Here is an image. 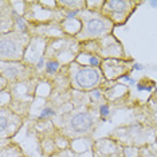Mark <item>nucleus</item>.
Wrapping results in <instances>:
<instances>
[{"mask_svg": "<svg viewBox=\"0 0 157 157\" xmlns=\"http://www.w3.org/2000/svg\"><path fill=\"white\" fill-rule=\"evenodd\" d=\"M134 69H142L141 65H134Z\"/></svg>", "mask_w": 157, "mask_h": 157, "instance_id": "1a4fd4ad", "label": "nucleus"}, {"mask_svg": "<svg viewBox=\"0 0 157 157\" xmlns=\"http://www.w3.org/2000/svg\"><path fill=\"white\" fill-rule=\"evenodd\" d=\"M54 114V110L52 109H50V108H46V109H43L42 110V113H40V117H48V116H52Z\"/></svg>", "mask_w": 157, "mask_h": 157, "instance_id": "20e7f679", "label": "nucleus"}, {"mask_svg": "<svg viewBox=\"0 0 157 157\" xmlns=\"http://www.w3.org/2000/svg\"><path fill=\"white\" fill-rule=\"evenodd\" d=\"M6 125H7L6 117H2V130H4V129H6Z\"/></svg>", "mask_w": 157, "mask_h": 157, "instance_id": "0eeeda50", "label": "nucleus"}, {"mask_svg": "<svg viewBox=\"0 0 157 157\" xmlns=\"http://www.w3.org/2000/svg\"><path fill=\"white\" fill-rule=\"evenodd\" d=\"M75 79H77V83L79 85V86L89 89V87L94 86V85L98 82V73L93 69H85L77 74Z\"/></svg>", "mask_w": 157, "mask_h": 157, "instance_id": "f257e3e1", "label": "nucleus"}, {"mask_svg": "<svg viewBox=\"0 0 157 157\" xmlns=\"http://www.w3.org/2000/svg\"><path fill=\"white\" fill-rule=\"evenodd\" d=\"M58 69V63L56 62H48L47 63V71L48 73H52V71H55Z\"/></svg>", "mask_w": 157, "mask_h": 157, "instance_id": "39448f33", "label": "nucleus"}, {"mask_svg": "<svg viewBox=\"0 0 157 157\" xmlns=\"http://www.w3.org/2000/svg\"><path fill=\"white\" fill-rule=\"evenodd\" d=\"M101 114H102V117L108 116V114H109V108H108V106H105V105L101 106Z\"/></svg>", "mask_w": 157, "mask_h": 157, "instance_id": "423d86ee", "label": "nucleus"}, {"mask_svg": "<svg viewBox=\"0 0 157 157\" xmlns=\"http://www.w3.org/2000/svg\"><path fill=\"white\" fill-rule=\"evenodd\" d=\"M90 63H91V65H98V59L97 58H94V56H93V58H90Z\"/></svg>", "mask_w": 157, "mask_h": 157, "instance_id": "6e6552de", "label": "nucleus"}, {"mask_svg": "<svg viewBox=\"0 0 157 157\" xmlns=\"http://www.w3.org/2000/svg\"><path fill=\"white\" fill-rule=\"evenodd\" d=\"M91 118L87 116V114L79 113L77 116L73 117L71 120V128L77 132H86L91 128Z\"/></svg>", "mask_w": 157, "mask_h": 157, "instance_id": "f03ea898", "label": "nucleus"}, {"mask_svg": "<svg viewBox=\"0 0 157 157\" xmlns=\"http://www.w3.org/2000/svg\"><path fill=\"white\" fill-rule=\"evenodd\" d=\"M105 23L99 19H91L87 22V31L90 34H101L105 31Z\"/></svg>", "mask_w": 157, "mask_h": 157, "instance_id": "7ed1b4c3", "label": "nucleus"}]
</instances>
